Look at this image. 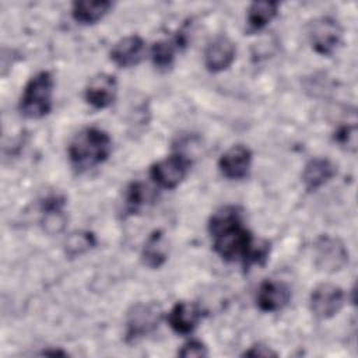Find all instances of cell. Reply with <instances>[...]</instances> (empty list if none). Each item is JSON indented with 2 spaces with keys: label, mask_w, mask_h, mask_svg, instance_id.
I'll use <instances>...</instances> for the list:
<instances>
[{
  "label": "cell",
  "mask_w": 358,
  "mask_h": 358,
  "mask_svg": "<svg viewBox=\"0 0 358 358\" xmlns=\"http://www.w3.org/2000/svg\"><path fill=\"white\" fill-rule=\"evenodd\" d=\"M117 94V81L116 77L109 73H98L92 76L85 88L84 99L94 109H106L109 108Z\"/></svg>",
  "instance_id": "30bf717a"
},
{
  "label": "cell",
  "mask_w": 358,
  "mask_h": 358,
  "mask_svg": "<svg viewBox=\"0 0 358 358\" xmlns=\"http://www.w3.org/2000/svg\"><path fill=\"white\" fill-rule=\"evenodd\" d=\"M337 173L336 164L324 157L309 159L302 169V183L308 192H315L329 183Z\"/></svg>",
  "instance_id": "9a60e30c"
},
{
  "label": "cell",
  "mask_w": 358,
  "mask_h": 358,
  "mask_svg": "<svg viewBox=\"0 0 358 358\" xmlns=\"http://www.w3.org/2000/svg\"><path fill=\"white\" fill-rule=\"evenodd\" d=\"M345 302V292L333 282H322L316 285L309 296V308L312 313L322 320L334 317Z\"/></svg>",
  "instance_id": "ba28073f"
},
{
  "label": "cell",
  "mask_w": 358,
  "mask_h": 358,
  "mask_svg": "<svg viewBox=\"0 0 358 358\" xmlns=\"http://www.w3.org/2000/svg\"><path fill=\"white\" fill-rule=\"evenodd\" d=\"M208 234L214 252L222 260H239L245 264L255 238L246 228L242 211L238 207L225 206L213 213L208 220Z\"/></svg>",
  "instance_id": "6da1fadb"
},
{
  "label": "cell",
  "mask_w": 358,
  "mask_h": 358,
  "mask_svg": "<svg viewBox=\"0 0 358 358\" xmlns=\"http://www.w3.org/2000/svg\"><path fill=\"white\" fill-rule=\"evenodd\" d=\"M192 162L185 154H172L165 157L150 166V178L159 189L178 187L190 171Z\"/></svg>",
  "instance_id": "8992f818"
},
{
  "label": "cell",
  "mask_w": 358,
  "mask_h": 358,
  "mask_svg": "<svg viewBox=\"0 0 358 358\" xmlns=\"http://www.w3.org/2000/svg\"><path fill=\"white\" fill-rule=\"evenodd\" d=\"M334 140L340 147H344L350 152L357 151V126L352 124H341L334 131Z\"/></svg>",
  "instance_id": "603a6c76"
},
{
  "label": "cell",
  "mask_w": 358,
  "mask_h": 358,
  "mask_svg": "<svg viewBox=\"0 0 358 358\" xmlns=\"http://www.w3.org/2000/svg\"><path fill=\"white\" fill-rule=\"evenodd\" d=\"M253 154L245 144L231 145L218 159V169L229 180L245 179L252 168Z\"/></svg>",
  "instance_id": "9c48e42d"
},
{
  "label": "cell",
  "mask_w": 358,
  "mask_h": 358,
  "mask_svg": "<svg viewBox=\"0 0 358 358\" xmlns=\"http://www.w3.org/2000/svg\"><path fill=\"white\" fill-rule=\"evenodd\" d=\"M96 241L90 231H76L70 234L64 242V250L69 257H77L95 246Z\"/></svg>",
  "instance_id": "7402d4cb"
},
{
  "label": "cell",
  "mask_w": 358,
  "mask_h": 358,
  "mask_svg": "<svg viewBox=\"0 0 358 358\" xmlns=\"http://www.w3.org/2000/svg\"><path fill=\"white\" fill-rule=\"evenodd\" d=\"M291 299L289 287L278 280L267 278L260 282L256 292V305L262 312H280Z\"/></svg>",
  "instance_id": "8fae6325"
},
{
  "label": "cell",
  "mask_w": 358,
  "mask_h": 358,
  "mask_svg": "<svg viewBox=\"0 0 358 358\" xmlns=\"http://www.w3.org/2000/svg\"><path fill=\"white\" fill-rule=\"evenodd\" d=\"M179 49L178 41H158L151 46V62L158 70H168L173 62L176 50Z\"/></svg>",
  "instance_id": "44dd1931"
},
{
  "label": "cell",
  "mask_w": 358,
  "mask_h": 358,
  "mask_svg": "<svg viewBox=\"0 0 358 358\" xmlns=\"http://www.w3.org/2000/svg\"><path fill=\"white\" fill-rule=\"evenodd\" d=\"M166 320L175 333L187 336L197 329L201 320V309L196 302L179 301L168 312Z\"/></svg>",
  "instance_id": "5bb4252c"
},
{
  "label": "cell",
  "mask_w": 358,
  "mask_h": 358,
  "mask_svg": "<svg viewBox=\"0 0 358 358\" xmlns=\"http://www.w3.org/2000/svg\"><path fill=\"white\" fill-rule=\"evenodd\" d=\"M235 56V43L227 35H218L204 49V66L210 73H221L231 67Z\"/></svg>",
  "instance_id": "7c38bea8"
},
{
  "label": "cell",
  "mask_w": 358,
  "mask_h": 358,
  "mask_svg": "<svg viewBox=\"0 0 358 358\" xmlns=\"http://www.w3.org/2000/svg\"><path fill=\"white\" fill-rule=\"evenodd\" d=\"M145 42L140 35H127L120 38L110 49L109 59L119 69L137 66L144 56Z\"/></svg>",
  "instance_id": "4fadbf2b"
},
{
  "label": "cell",
  "mask_w": 358,
  "mask_h": 358,
  "mask_svg": "<svg viewBox=\"0 0 358 358\" xmlns=\"http://www.w3.org/2000/svg\"><path fill=\"white\" fill-rule=\"evenodd\" d=\"M308 38L312 49L317 55L331 56L341 43L343 28L336 18L330 15H323L315 18L309 24Z\"/></svg>",
  "instance_id": "5b68a950"
},
{
  "label": "cell",
  "mask_w": 358,
  "mask_h": 358,
  "mask_svg": "<svg viewBox=\"0 0 358 358\" xmlns=\"http://www.w3.org/2000/svg\"><path fill=\"white\" fill-rule=\"evenodd\" d=\"M55 78L50 71L42 70L34 74L25 84L18 109L27 119H42L53 108Z\"/></svg>",
  "instance_id": "3957f363"
},
{
  "label": "cell",
  "mask_w": 358,
  "mask_h": 358,
  "mask_svg": "<svg viewBox=\"0 0 358 358\" xmlns=\"http://www.w3.org/2000/svg\"><path fill=\"white\" fill-rule=\"evenodd\" d=\"M178 355L182 358H204L208 357V348L200 340H189L178 350Z\"/></svg>",
  "instance_id": "cb8c5ba5"
},
{
  "label": "cell",
  "mask_w": 358,
  "mask_h": 358,
  "mask_svg": "<svg viewBox=\"0 0 358 358\" xmlns=\"http://www.w3.org/2000/svg\"><path fill=\"white\" fill-rule=\"evenodd\" d=\"M242 355H245V357H253V358H256V357H263V358H266V357H275L277 355V352L275 351H273L268 345H264V344H255V345H252V347H249V350H246Z\"/></svg>",
  "instance_id": "d4e9b609"
},
{
  "label": "cell",
  "mask_w": 358,
  "mask_h": 358,
  "mask_svg": "<svg viewBox=\"0 0 358 358\" xmlns=\"http://www.w3.org/2000/svg\"><path fill=\"white\" fill-rule=\"evenodd\" d=\"M112 6L109 0H77L71 4V17L77 24L92 25L99 22Z\"/></svg>",
  "instance_id": "2e32d148"
},
{
  "label": "cell",
  "mask_w": 358,
  "mask_h": 358,
  "mask_svg": "<svg viewBox=\"0 0 358 358\" xmlns=\"http://www.w3.org/2000/svg\"><path fill=\"white\" fill-rule=\"evenodd\" d=\"M110 152L112 138L109 133L96 126L81 129L73 136L67 147L70 165L80 173L103 164Z\"/></svg>",
  "instance_id": "7a4b0ae2"
},
{
  "label": "cell",
  "mask_w": 358,
  "mask_h": 358,
  "mask_svg": "<svg viewBox=\"0 0 358 358\" xmlns=\"http://www.w3.org/2000/svg\"><path fill=\"white\" fill-rule=\"evenodd\" d=\"M155 193L154 190L143 182H131L124 194V208L126 211L134 214L140 211L143 207L148 206L154 201Z\"/></svg>",
  "instance_id": "ffe728a7"
},
{
  "label": "cell",
  "mask_w": 358,
  "mask_h": 358,
  "mask_svg": "<svg viewBox=\"0 0 358 358\" xmlns=\"http://www.w3.org/2000/svg\"><path fill=\"white\" fill-rule=\"evenodd\" d=\"M168 260V243L164 232L159 229L152 231L141 250V262L148 268H159Z\"/></svg>",
  "instance_id": "e0dca14e"
},
{
  "label": "cell",
  "mask_w": 358,
  "mask_h": 358,
  "mask_svg": "<svg viewBox=\"0 0 358 358\" xmlns=\"http://www.w3.org/2000/svg\"><path fill=\"white\" fill-rule=\"evenodd\" d=\"M348 249L344 242L331 235H320L313 245L315 264L326 273H337L348 263Z\"/></svg>",
  "instance_id": "52a82bcc"
},
{
  "label": "cell",
  "mask_w": 358,
  "mask_h": 358,
  "mask_svg": "<svg viewBox=\"0 0 358 358\" xmlns=\"http://www.w3.org/2000/svg\"><path fill=\"white\" fill-rule=\"evenodd\" d=\"M162 320V310L155 302H137L126 313L124 340L134 344L154 333Z\"/></svg>",
  "instance_id": "277c9868"
},
{
  "label": "cell",
  "mask_w": 358,
  "mask_h": 358,
  "mask_svg": "<svg viewBox=\"0 0 358 358\" xmlns=\"http://www.w3.org/2000/svg\"><path fill=\"white\" fill-rule=\"evenodd\" d=\"M64 199L53 194L42 201V224L48 234H57L66 225V215L63 213Z\"/></svg>",
  "instance_id": "d6986e66"
},
{
  "label": "cell",
  "mask_w": 358,
  "mask_h": 358,
  "mask_svg": "<svg viewBox=\"0 0 358 358\" xmlns=\"http://www.w3.org/2000/svg\"><path fill=\"white\" fill-rule=\"evenodd\" d=\"M280 4L273 0L253 1L246 11L248 32H257L266 28L278 14Z\"/></svg>",
  "instance_id": "ac0fdd59"
}]
</instances>
